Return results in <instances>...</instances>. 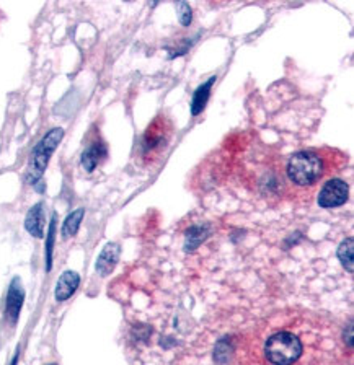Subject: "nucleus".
Here are the masks:
<instances>
[{"label":"nucleus","mask_w":354,"mask_h":365,"mask_svg":"<svg viewBox=\"0 0 354 365\" xmlns=\"http://www.w3.org/2000/svg\"><path fill=\"white\" fill-rule=\"evenodd\" d=\"M348 157L335 148H305L289 157L285 163V178L295 190L312 191L318 182L341 171Z\"/></svg>","instance_id":"f257e3e1"},{"label":"nucleus","mask_w":354,"mask_h":365,"mask_svg":"<svg viewBox=\"0 0 354 365\" xmlns=\"http://www.w3.org/2000/svg\"><path fill=\"white\" fill-rule=\"evenodd\" d=\"M175 137L173 121L167 114H158L147 125L139 142V158L144 167H156L167 153Z\"/></svg>","instance_id":"f03ea898"},{"label":"nucleus","mask_w":354,"mask_h":365,"mask_svg":"<svg viewBox=\"0 0 354 365\" xmlns=\"http://www.w3.org/2000/svg\"><path fill=\"white\" fill-rule=\"evenodd\" d=\"M265 356L268 362L276 365L294 364L302 356V342L290 333L273 334L265 344Z\"/></svg>","instance_id":"7ed1b4c3"},{"label":"nucleus","mask_w":354,"mask_h":365,"mask_svg":"<svg viewBox=\"0 0 354 365\" xmlns=\"http://www.w3.org/2000/svg\"><path fill=\"white\" fill-rule=\"evenodd\" d=\"M62 135H64V130L61 128L51 129L49 133L43 137V140L36 145V148H34L33 158H31V168H30V173H28V181H30L31 185H34V182L43 176L46 167H48L51 153L56 150V147L61 142Z\"/></svg>","instance_id":"20e7f679"},{"label":"nucleus","mask_w":354,"mask_h":365,"mask_svg":"<svg viewBox=\"0 0 354 365\" xmlns=\"http://www.w3.org/2000/svg\"><path fill=\"white\" fill-rule=\"evenodd\" d=\"M348 197H350V185L331 176V178L325 180L322 190L318 192L317 202L322 209H336L346 204Z\"/></svg>","instance_id":"39448f33"},{"label":"nucleus","mask_w":354,"mask_h":365,"mask_svg":"<svg viewBox=\"0 0 354 365\" xmlns=\"http://www.w3.org/2000/svg\"><path fill=\"white\" fill-rule=\"evenodd\" d=\"M108 157V148L106 144L103 142L100 137L98 139H95L91 144L85 148L84 153H82V167L91 173L98 165L103 162Z\"/></svg>","instance_id":"423d86ee"},{"label":"nucleus","mask_w":354,"mask_h":365,"mask_svg":"<svg viewBox=\"0 0 354 365\" xmlns=\"http://www.w3.org/2000/svg\"><path fill=\"white\" fill-rule=\"evenodd\" d=\"M23 299H25V292H23L20 279H14L7 295V307H5V313H7V318L11 323H16V319H19Z\"/></svg>","instance_id":"0eeeda50"},{"label":"nucleus","mask_w":354,"mask_h":365,"mask_svg":"<svg viewBox=\"0 0 354 365\" xmlns=\"http://www.w3.org/2000/svg\"><path fill=\"white\" fill-rule=\"evenodd\" d=\"M119 253H121V248L116 243H108L98 256V261H96V271H98L100 276H108L111 271L116 267L119 261Z\"/></svg>","instance_id":"6e6552de"},{"label":"nucleus","mask_w":354,"mask_h":365,"mask_svg":"<svg viewBox=\"0 0 354 365\" xmlns=\"http://www.w3.org/2000/svg\"><path fill=\"white\" fill-rule=\"evenodd\" d=\"M79 284H80L79 274L74 272V271H66L59 277V281H57L56 292H54L56 300L57 302H66L67 299H71V297L76 294Z\"/></svg>","instance_id":"1a4fd4ad"},{"label":"nucleus","mask_w":354,"mask_h":365,"mask_svg":"<svg viewBox=\"0 0 354 365\" xmlns=\"http://www.w3.org/2000/svg\"><path fill=\"white\" fill-rule=\"evenodd\" d=\"M25 227L34 238H41L43 237V233H44V210H43L41 202L34 204L33 207L30 209V212H28L26 220H25Z\"/></svg>","instance_id":"9d476101"},{"label":"nucleus","mask_w":354,"mask_h":365,"mask_svg":"<svg viewBox=\"0 0 354 365\" xmlns=\"http://www.w3.org/2000/svg\"><path fill=\"white\" fill-rule=\"evenodd\" d=\"M216 78L217 77H211L208 82L203 83V85H199V87L196 88V91H194L193 101H191V114H193V116H198V114L204 110L206 103H208L209 95H211V87H213V83L216 82Z\"/></svg>","instance_id":"9b49d317"},{"label":"nucleus","mask_w":354,"mask_h":365,"mask_svg":"<svg viewBox=\"0 0 354 365\" xmlns=\"http://www.w3.org/2000/svg\"><path fill=\"white\" fill-rule=\"evenodd\" d=\"M208 237H209V225H193L190 230L186 232L185 250L194 251Z\"/></svg>","instance_id":"f8f14e48"},{"label":"nucleus","mask_w":354,"mask_h":365,"mask_svg":"<svg viewBox=\"0 0 354 365\" xmlns=\"http://www.w3.org/2000/svg\"><path fill=\"white\" fill-rule=\"evenodd\" d=\"M84 214H85L84 209H77L74 210L72 214L67 215V219L64 220V225H62V238L67 240L76 235L80 224H82Z\"/></svg>","instance_id":"ddd939ff"},{"label":"nucleus","mask_w":354,"mask_h":365,"mask_svg":"<svg viewBox=\"0 0 354 365\" xmlns=\"http://www.w3.org/2000/svg\"><path fill=\"white\" fill-rule=\"evenodd\" d=\"M353 253H354V245H353V238L350 237V238H346L338 248V259L341 262V266L345 267L348 272H353V269H354Z\"/></svg>","instance_id":"4468645a"},{"label":"nucleus","mask_w":354,"mask_h":365,"mask_svg":"<svg viewBox=\"0 0 354 365\" xmlns=\"http://www.w3.org/2000/svg\"><path fill=\"white\" fill-rule=\"evenodd\" d=\"M54 233H56V215L49 225L48 242H46V269H51V259H53V247H54Z\"/></svg>","instance_id":"2eb2a0df"},{"label":"nucleus","mask_w":354,"mask_h":365,"mask_svg":"<svg viewBox=\"0 0 354 365\" xmlns=\"http://www.w3.org/2000/svg\"><path fill=\"white\" fill-rule=\"evenodd\" d=\"M180 21L183 26H190L191 23V9L185 0H181L180 2Z\"/></svg>","instance_id":"dca6fc26"},{"label":"nucleus","mask_w":354,"mask_h":365,"mask_svg":"<svg viewBox=\"0 0 354 365\" xmlns=\"http://www.w3.org/2000/svg\"><path fill=\"white\" fill-rule=\"evenodd\" d=\"M213 5H221V4H227V2H232V0H209Z\"/></svg>","instance_id":"f3484780"}]
</instances>
